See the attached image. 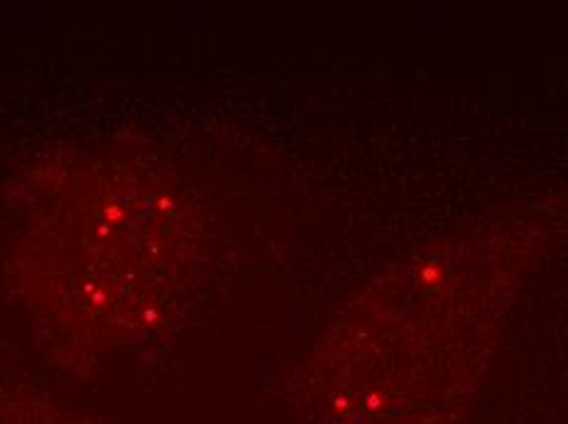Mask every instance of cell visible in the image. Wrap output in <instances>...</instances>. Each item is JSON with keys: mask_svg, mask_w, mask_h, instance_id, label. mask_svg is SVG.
I'll return each instance as SVG.
<instances>
[{"mask_svg": "<svg viewBox=\"0 0 568 424\" xmlns=\"http://www.w3.org/2000/svg\"><path fill=\"white\" fill-rule=\"evenodd\" d=\"M0 424H87V420L38 397H0Z\"/></svg>", "mask_w": 568, "mask_h": 424, "instance_id": "7a4b0ae2", "label": "cell"}, {"mask_svg": "<svg viewBox=\"0 0 568 424\" xmlns=\"http://www.w3.org/2000/svg\"><path fill=\"white\" fill-rule=\"evenodd\" d=\"M174 209L152 172L71 164L30 211L22 267L34 304L93 344L148 332L174 282Z\"/></svg>", "mask_w": 568, "mask_h": 424, "instance_id": "6da1fadb", "label": "cell"}]
</instances>
